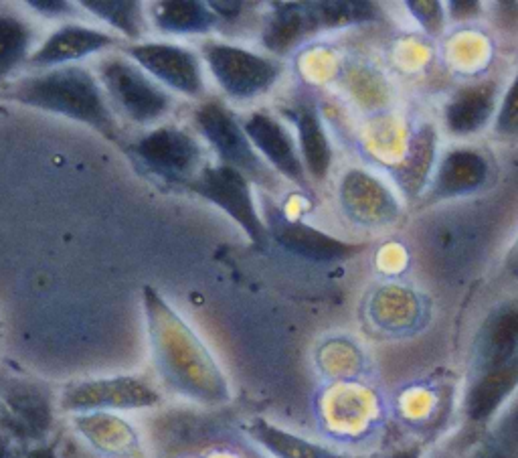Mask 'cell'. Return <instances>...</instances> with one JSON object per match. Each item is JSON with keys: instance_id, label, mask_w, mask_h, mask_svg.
Returning a JSON list of instances; mask_svg holds the SVG:
<instances>
[{"instance_id": "obj_6", "label": "cell", "mask_w": 518, "mask_h": 458, "mask_svg": "<svg viewBox=\"0 0 518 458\" xmlns=\"http://www.w3.org/2000/svg\"><path fill=\"white\" fill-rule=\"evenodd\" d=\"M132 152L148 171L168 181L187 179L201 159L199 144L177 128H158L146 134L132 144Z\"/></svg>"}, {"instance_id": "obj_10", "label": "cell", "mask_w": 518, "mask_h": 458, "mask_svg": "<svg viewBox=\"0 0 518 458\" xmlns=\"http://www.w3.org/2000/svg\"><path fill=\"white\" fill-rule=\"evenodd\" d=\"M518 355V300L502 304L486 321L478 339L480 373L500 367Z\"/></svg>"}, {"instance_id": "obj_14", "label": "cell", "mask_w": 518, "mask_h": 458, "mask_svg": "<svg viewBox=\"0 0 518 458\" xmlns=\"http://www.w3.org/2000/svg\"><path fill=\"white\" fill-rule=\"evenodd\" d=\"M496 90L488 84L468 86L454 96L446 110V120L452 132L472 134L480 130L492 116Z\"/></svg>"}, {"instance_id": "obj_2", "label": "cell", "mask_w": 518, "mask_h": 458, "mask_svg": "<svg viewBox=\"0 0 518 458\" xmlns=\"http://www.w3.org/2000/svg\"><path fill=\"white\" fill-rule=\"evenodd\" d=\"M189 187L203 199L221 207L233 221H237L253 246L266 248L270 236L268 227L253 205L249 181L245 175L227 165L207 167L189 181Z\"/></svg>"}, {"instance_id": "obj_19", "label": "cell", "mask_w": 518, "mask_h": 458, "mask_svg": "<svg viewBox=\"0 0 518 458\" xmlns=\"http://www.w3.org/2000/svg\"><path fill=\"white\" fill-rule=\"evenodd\" d=\"M31 43L29 27L9 15L0 17V80L27 57Z\"/></svg>"}, {"instance_id": "obj_15", "label": "cell", "mask_w": 518, "mask_h": 458, "mask_svg": "<svg viewBox=\"0 0 518 458\" xmlns=\"http://www.w3.org/2000/svg\"><path fill=\"white\" fill-rule=\"evenodd\" d=\"M436 152V130L434 126H421L409 144L407 157L401 167H397V183L407 197H415L427 183V175L434 163Z\"/></svg>"}, {"instance_id": "obj_4", "label": "cell", "mask_w": 518, "mask_h": 458, "mask_svg": "<svg viewBox=\"0 0 518 458\" xmlns=\"http://www.w3.org/2000/svg\"><path fill=\"white\" fill-rule=\"evenodd\" d=\"M205 59L219 86L233 98H253L274 86L280 67L257 53L211 43L205 47Z\"/></svg>"}, {"instance_id": "obj_23", "label": "cell", "mask_w": 518, "mask_h": 458, "mask_svg": "<svg viewBox=\"0 0 518 458\" xmlns=\"http://www.w3.org/2000/svg\"><path fill=\"white\" fill-rule=\"evenodd\" d=\"M11 404L17 412H21L25 418H29L33 424H45L47 422V406L43 398L29 390V392H15L11 398Z\"/></svg>"}, {"instance_id": "obj_16", "label": "cell", "mask_w": 518, "mask_h": 458, "mask_svg": "<svg viewBox=\"0 0 518 458\" xmlns=\"http://www.w3.org/2000/svg\"><path fill=\"white\" fill-rule=\"evenodd\" d=\"M296 124L300 134L304 165L314 179L322 181L328 175V169L332 163V150H330L328 136L322 128L320 116L314 108L300 106L296 112Z\"/></svg>"}, {"instance_id": "obj_17", "label": "cell", "mask_w": 518, "mask_h": 458, "mask_svg": "<svg viewBox=\"0 0 518 458\" xmlns=\"http://www.w3.org/2000/svg\"><path fill=\"white\" fill-rule=\"evenodd\" d=\"M156 27L170 33H203L215 27V13L203 3H158L152 9Z\"/></svg>"}, {"instance_id": "obj_8", "label": "cell", "mask_w": 518, "mask_h": 458, "mask_svg": "<svg viewBox=\"0 0 518 458\" xmlns=\"http://www.w3.org/2000/svg\"><path fill=\"white\" fill-rule=\"evenodd\" d=\"M268 232L270 236L284 246L288 252L302 256L312 262H340L353 258L363 252V246L359 244H347L340 242L316 227H310L302 221H292L278 209H268Z\"/></svg>"}, {"instance_id": "obj_22", "label": "cell", "mask_w": 518, "mask_h": 458, "mask_svg": "<svg viewBox=\"0 0 518 458\" xmlns=\"http://www.w3.org/2000/svg\"><path fill=\"white\" fill-rule=\"evenodd\" d=\"M411 15L421 23L427 33H440L444 27V7L440 3H427V0H415L407 5Z\"/></svg>"}, {"instance_id": "obj_9", "label": "cell", "mask_w": 518, "mask_h": 458, "mask_svg": "<svg viewBox=\"0 0 518 458\" xmlns=\"http://www.w3.org/2000/svg\"><path fill=\"white\" fill-rule=\"evenodd\" d=\"M243 132L270 165L298 185H306L304 165L296 150V144L288 130L272 116L264 112H255L243 122Z\"/></svg>"}, {"instance_id": "obj_25", "label": "cell", "mask_w": 518, "mask_h": 458, "mask_svg": "<svg viewBox=\"0 0 518 458\" xmlns=\"http://www.w3.org/2000/svg\"><path fill=\"white\" fill-rule=\"evenodd\" d=\"M209 9L221 17H235L241 11V3H209Z\"/></svg>"}, {"instance_id": "obj_12", "label": "cell", "mask_w": 518, "mask_h": 458, "mask_svg": "<svg viewBox=\"0 0 518 458\" xmlns=\"http://www.w3.org/2000/svg\"><path fill=\"white\" fill-rule=\"evenodd\" d=\"M488 175V165L476 150H454L444 159L434 195L454 197L478 189Z\"/></svg>"}, {"instance_id": "obj_24", "label": "cell", "mask_w": 518, "mask_h": 458, "mask_svg": "<svg viewBox=\"0 0 518 458\" xmlns=\"http://www.w3.org/2000/svg\"><path fill=\"white\" fill-rule=\"evenodd\" d=\"M450 11L456 19H466L470 15H476L480 13V5L478 3H452L450 5Z\"/></svg>"}, {"instance_id": "obj_27", "label": "cell", "mask_w": 518, "mask_h": 458, "mask_svg": "<svg viewBox=\"0 0 518 458\" xmlns=\"http://www.w3.org/2000/svg\"><path fill=\"white\" fill-rule=\"evenodd\" d=\"M393 458H417V452H415V450H407V452H399V454H395Z\"/></svg>"}, {"instance_id": "obj_26", "label": "cell", "mask_w": 518, "mask_h": 458, "mask_svg": "<svg viewBox=\"0 0 518 458\" xmlns=\"http://www.w3.org/2000/svg\"><path fill=\"white\" fill-rule=\"evenodd\" d=\"M29 5L41 13H67L69 11L67 3H53V0L51 3H39V0H35V3H29Z\"/></svg>"}, {"instance_id": "obj_13", "label": "cell", "mask_w": 518, "mask_h": 458, "mask_svg": "<svg viewBox=\"0 0 518 458\" xmlns=\"http://www.w3.org/2000/svg\"><path fill=\"white\" fill-rule=\"evenodd\" d=\"M518 384V355L508 363L480 373L468 396V414L474 420L488 418Z\"/></svg>"}, {"instance_id": "obj_3", "label": "cell", "mask_w": 518, "mask_h": 458, "mask_svg": "<svg viewBox=\"0 0 518 458\" xmlns=\"http://www.w3.org/2000/svg\"><path fill=\"white\" fill-rule=\"evenodd\" d=\"M100 80L112 102L134 122L148 124L164 116L170 98L148 75L124 57H108L100 63Z\"/></svg>"}, {"instance_id": "obj_7", "label": "cell", "mask_w": 518, "mask_h": 458, "mask_svg": "<svg viewBox=\"0 0 518 458\" xmlns=\"http://www.w3.org/2000/svg\"><path fill=\"white\" fill-rule=\"evenodd\" d=\"M128 55L140 69L187 96L203 92V71L197 55L185 47L168 43H140L128 47Z\"/></svg>"}, {"instance_id": "obj_20", "label": "cell", "mask_w": 518, "mask_h": 458, "mask_svg": "<svg viewBox=\"0 0 518 458\" xmlns=\"http://www.w3.org/2000/svg\"><path fill=\"white\" fill-rule=\"evenodd\" d=\"M85 9L108 21L112 27L122 31L124 35L136 39L142 33V9L138 3L128 0H83Z\"/></svg>"}, {"instance_id": "obj_5", "label": "cell", "mask_w": 518, "mask_h": 458, "mask_svg": "<svg viewBox=\"0 0 518 458\" xmlns=\"http://www.w3.org/2000/svg\"><path fill=\"white\" fill-rule=\"evenodd\" d=\"M197 124L219 152L223 165L259 183L272 181L266 163L257 157L253 144L243 132V126L237 124L229 110L217 102H209L197 110Z\"/></svg>"}, {"instance_id": "obj_1", "label": "cell", "mask_w": 518, "mask_h": 458, "mask_svg": "<svg viewBox=\"0 0 518 458\" xmlns=\"http://www.w3.org/2000/svg\"><path fill=\"white\" fill-rule=\"evenodd\" d=\"M3 98L88 124L106 138L118 136L116 120L100 82L85 67L61 65L39 75H29L11 84L3 92Z\"/></svg>"}, {"instance_id": "obj_11", "label": "cell", "mask_w": 518, "mask_h": 458, "mask_svg": "<svg viewBox=\"0 0 518 458\" xmlns=\"http://www.w3.org/2000/svg\"><path fill=\"white\" fill-rule=\"evenodd\" d=\"M116 39L108 33L67 25L53 33L31 57L29 61L33 65H67L69 61L88 57L90 53L102 51L110 45H114Z\"/></svg>"}, {"instance_id": "obj_21", "label": "cell", "mask_w": 518, "mask_h": 458, "mask_svg": "<svg viewBox=\"0 0 518 458\" xmlns=\"http://www.w3.org/2000/svg\"><path fill=\"white\" fill-rule=\"evenodd\" d=\"M496 130L506 136L518 134V75L502 100V106L496 118Z\"/></svg>"}, {"instance_id": "obj_18", "label": "cell", "mask_w": 518, "mask_h": 458, "mask_svg": "<svg viewBox=\"0 0 518 458\" xmlns=\"http://www.w3.org/2000/svg\"><path fill=\"white\" fill-rule=\"evenodd\" d=\"M249 432L255 440L262 442L268 450H272L280 458H351L336 452H330L318 444H312L304 438H298L286 430H280L264 420H257Z\"/></svg>"}]
</instances>
